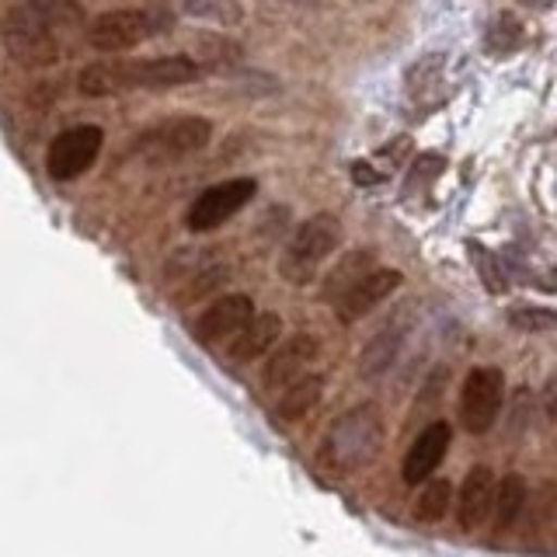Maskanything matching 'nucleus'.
I'll return each instance as SVG.
<instances>
[{
    "label": "nucleus",
    "instance_id": "1",
    "mask_svg": "<svg viewBox=\"0 0 557 557\" xmlns=\"http://www.w3.org/2000/svg\"><path fill=\"white\" fill-rule=\"evenodd\" d=\"M199 77H202V66L178 52V57L91 63L81 70L77 87L87 98H112L122 91H164V87L196 84Z\"/></svg>",
    "mask_w": 557,
    "mask_h": 557
},
{
    "label": "nucleus",
    "instance_id": "2",
    "mask_svg": "<svg viewBox=\"0 0 557 557\" xmlns=\"http://www.w3.org/2000/svg\"><path fill=\"white\" fill-rule=\"evenodd\" d=\"M383 414L376 405H356L342 411L335 422L327 425L324 443H321V463L335 474H356L366 470L383 449Z\"/></svg>",
    "mask_w": 557,
    "mask_h": 557
},
{
    "label": "nucleus",
    "instance_id": "3",
    "mask_svg": "<svg viewBox=\"0 0 557 557\" xmlns=\"http://www.w3.org/2000/svg\"><path fill=\"white\" fill-rule=\"evenodd\" d=\"M342 244V223L331 213H313L293 231L286 240L283 258H278V275L286 278L289 286H307L318 278L321 265L338 251Z\"/></svg>",
    "mask_w": 557,
    "mask_h": 557
},
{
    "label": "nucleus",
    "instance_id": "4",
    "mask_svg": "<svg viewBox=\"0 0 557 557\" xmlns=\"http://www.w3.org/2000/svg\"><path fill=\"white\" fill-rule=\"evenodd\" d=\"M174 28V14L168 8L147 11H104L87 25V42L101 52H126L153 35H168Z\"/></svg>",
    "mask_w": 557,
    "mask_h": 557
},
{
    "label": "nucleus",
    "instance_id": "5",
    "mask_svg": "<svg viewBox=\"0 0 557 557\" xmlns=\"http://www.w3.org/2000/svg\"><path fill=\"white\" fill-rule=\"evenodd\" d=\"M0 35H4L8 52L22 66H52L60 57L57 28H52L49 17L35 4H28V0L8 11Z\"/></svg>",
    "mask_w": 557,
    "mask_h": 557
},
{
    "label": "nucleus",
    "instance_id": "6",
    "mask_svg": "<svg viewBox=\"0 0 557 557\" xmlns=\"http://www.w3.org/2000/svg\"><path fill=\"white\" fill-rule=\"evenodd\" d=\"M213 139V122L206 115H174L136 139V150L150 161H182L199 153Z\"/></svg>",
    "mask_w": 557,
    "mask_h": 557
},
{
    "label": "nucleus",
    "instance_id": "7",
    "mask_svg": "<svg viewBox=\"0 0 557 557\" xmlns=\"http://www.w3.org/2000/svg\"><path fill=\"white\" fill-rule=\"evenodd\" d=\"M255 191H258L255 178H226V182L209 185L206 191H199L196 202L188 206L185 226L191 234H213L255 199Z\"/></svg>",
    "mask_w": 557,
    "mask_h": 557
},
{
    "label": "nucleus",
    "instance_id": "8",
    "mask_svg": "<svg viewBox=\"0 0 557 557\" xmlns=\"http://www.w3.org/2000/svg\"><path fill=\"white\" fill-rule=\"evenodd\" d=\"M502 400H505V376L495 366H474L463 380L460 391V418L463 429L470 435H484L492 432V425L502 414Z\"/></svg>",
    "mask_w": 557,
    "mask_h": 557
},
{
    "label": "nucleus",
    "instance_id": "9",
    "mask_svg": "<svg viewBox=\"0 0 557 557\" xmlns=\"http://www.w3.org/2000/svg\"><path fill=\"white\" fill-rule=\"evenodd\" d=\"M104 147V133L101 126H74L60 133L46 150V171L49 178L57 182H77L81 174L95 168L98 153Z\"/></svg>",
    "mask_w": 557,
    "mask_h": 557
},
{
    "label": "nucleus",
    "instance_id": "10",
    "mask_svg": "<svg viewBox=\"0 0 557 557\" xmlns=\"http://www.w3.org/2000/svg\"><path fill=\"white\" fill-rule=\"evenodd\" d=\"M251 318H255V304L248 293H223L220 300H213L199 313V321L191 324V335L206 348L226 345Z\"/></svg>",
    "mask_w": 557,
    "mask_h": 557
},
{
    "label": "nucleus",
    "instance_id": "11",
    "mask_svg": "<svg viewBox=\"0 0 557 557\" xmlns=\"http://www.w3.org/2000/svg\"><path fill=\"white\" fill-rule=\"evenodd\" d=\"M321 356V342L313 335H296L289 342H278L272 352L265 370H261V387L265 391H283L293 380H300L304 373H310L313 359Z\"/></svg>",
    "mask_w": 557,
    "mask_h": 557
},
{
    "label": "nucleus",
    "instance_id": "12",
    "mask_svg": "<svg viewBox=\"0 0 557 557\" xmlns=\"http://www.w3.org/2000/svg\"><path fill=\"white\" fill-rule=\"evenodd\" d=\"M400 283H405V275L397 269H373V272H366L345 296H338L331 307H335L342 324H356L366 318V313H373L387 296H394L400 289Z\"/></svg>",
    "mask_w": 557,
    "mask_h": 557
},
{
    "label": "nucleus",
    "instance_id": "13",
    "mask_svg": "<svg viewBox=\"0 0 557 557\" xmlns=\"http://www.w3.org/2000/svg\"><path fill=\"white\" fill-rule=\"evenodd\" d=\"M449 443H453L449 422H432L418 432V440L405 453V463H400V478H405V484H425L449 453Z\"/></svg>",
    "mask_w": 557,
    "mask_h": 557
},
{
    "label": "nucleus",
    "instance_id": "14",
    "mask_svg": "<svg viewBox=\"0 0 557 557\" xmlns=\"http://www.w3.org/2000/svg\"><path fill=\"white\" fill-rule=\"evenodd\" d=\"M495 484H498V478L492 474V467H474L463 478L460 492H457V516H460V527L467 533L470 530H481L484 522L492 519Z\"/></svg>",
    "mask_w": 557,
    "mask_h": 557
},
{
    "label": "nucleus",
    "instance_id": "15",
    "mask_svg": "<svg viewBox=\"0 0 557 557\" xmlns=\"http://www.w3.org/2000/svg\"><path fill=\"white\" fill-rule=\"evenodd\" d=\"M278 338H283V318H278L275 310L255 313V318L226 342V356H231V362H251V359L269 356L278 345Z\"/></svg>",
    "mask_w": 557,
    "mask_h": 557
},
{
    "label": "nucleus",
    "instance_id": "16",
    "mask_svg": "<svg viewBox=\"0 0 557 557\" xmlns=\"http://www.w3.org/2000/svg\"><path fill=\"white\" fill-rule=\"evenodd\" d=\"M405 342H408V321L405 318H394L387 327H380L359 352V376L362 380L387 376L391 366L397 362V356L405 352Z\"/></svg>",
    "mask_w": 557,
    "mask_h": 557
},
{
    "label": "nucleus",
    "instance_id": "17",
    "mask_svg": "<svg viewBox=\"0 0 557 557\" xmlns=\"http://www.w3.org/2000/svg\"><path fill=\"white\" fill-rule=\"evenodd\" d=\"M321 397H324V376L321 373H304L300 380H293L289 387L278 391L275 397V418L278 422H304V418L321 405Z\"/></svg>",
    "mask_w": 557,
    "mask_h": 557
},
{
    "label": "nucleus",
    "instance_id": "18",
    "mask_svg": "<svg viewBox=\"0 0 557 557\" xmlns=\"http://www.w3.org/2000/svg\"><path fill=\"white\" fill-rule=\"evenodd\" d=\"M530 502V484L522 481L519 474H505L495 484V502H492V522H495V533H505L516 527V519L522 516Z\"/></svg>",
    "mask_w": 557,
    "mask_h": 557
},
{
    "label": "nucleus",
    "instance_id": "19",
    "mask_svg": "<svg viewBox=\"0 0 557 557\" xmlns=\"http://www.w3.org/2000/svg\"><path fill=\"white\" fill-rule=\"evenodd\" d=\"M376 269V258H373V251H348L335 269H331L327 275H324V286H321V296L327 304H335L338 296H345L348 289H352L359 278L366 275V272H373Z\"/></svg>",
    "mask_w": 557,
    "mask_h": 557
},
{
    "label": "nucleus",
    "instance_id": "20",
    "mask_svg": "<svg viewBox=\"0 0 557 557\" xmlns=\"http://www.w3.org/2000/svg\"><path fill=\"white\" fill-rule=\"evenodd\" d=\"M443 77H446V57H440V52H432V57H422L411 70H408V95L411 101H432L435 95H440L443 87Z\"/></svg>",
    "mask_w": 557,
    "mask_h": 557
},
{
    "label": "nucleus",
    "instance_id": "21",
    "mask_svg": "<svg viewBox=\"0 0 557 557\" xmlns=\"http://www.w3.org/2000/svg\"><path fill=\"white\" fill-rule=\"evenodd\" d=\"M449 505H453V484L425 481V487L418 492V502H414V519L422 522V527H435V522L446 519Z\"/></svg>",
    "mask_w": 557,
    "mask_h": 557
},
{
    "label": "nucleus",
    "instance_id": "22",
    "mask_svg": "<svg viewBox=\"0 0 557 557\" xmlns=\"http://www.w3.org/2000/svg\"><path fill=\"white\" fill-rule=\"evenodd\" d=\"M182 11L188 17H199V22H213V25H240L244 11L237 0H182Z\"/></svg>",
    "mask_w": 557,
    "mask_h": 557
},
{
    "label": "nucleus",
    "instance_id": "23",
    "mask_svg": "<svg viewBox=\"0 0 557 557\" xmlns=\"http://www.w3.org/2000/svg\"><path fill=\"white\" fill-rule=\"evenodd\" d=\"M467 251H470V261H474V269L481 275V283L487 286V293H505V289H509V283H505V272H502V261L492 251L481 248V244H474V240L467 244Z\"/></svg>",
    "mask_w": 557,
    "mask_h": 557
},
{
    "label": "nucleus",
    "instance_id": "24",
    "mask_svg": "<svg viewBox=\"0 0 557 557\" xmlns=\"http://www.w3.org/2000/svg\"><path fill=\"white\" fill-rule=\"evenodd\" d=\"M487 46H492V52H512L522 46V25H519V17L509 14V11H502L492 28H487Z\"/></svg>",
    "mask_w": 557,
    "mask_h": 557
},
{
    "label": "nucleus",
    "instance_id": "25",
    "mask_svg": "<svg viewBox=\"0 0 557 557\" xmlns=\"http://www.w3.org/2000/svg\"><path fill=\"white\" fill-rule=\"evenodd\" d=\"M28 4L39 8L52 28H77L84 22V8L81 0H28Z\"/></svg>",
    "mask_w": 557,
    "mask_h": 557
},
{
    "label": "nucleus",
    "instance_id": "26",
    "mask_svg": "<svg viewBox=\"0 0 557 557\" xmlns=\"http://www.w3.org/2000/svg\"><path fill=\"white\" fill-rule=\"evenodd\" d=\"M509 324L519 331H557V310L547 307H512Z\"/></svg>",
    "mask_w": 557,
    "mask_h": 557
},
{
    "label": "nucleus",
    "instance_id": "27",
    "mask_svg": "<svg viewBox=\"0 0 557 557\" xmlns=\"http://www.w3.org/2000/svg\"><path fill=\"white\" fill-rule=\"evenodd\" d=\"M443 168H446V164H443V157H432V153L418 157L414 168H411V185H418V182H432Z\"/></svg>",
    "mask_w": 557,
    "mask_h": 557
},
{
    "label": "nucleus",
    "instance_id": "28",
    "mask_svg": "<svg viewBox=\"0 0 557 557\" xmlns=\"http://www.w3.org/2000/svg\"><path fill=\"white\" fill-rule=\"evenodd\" d=\"M352 178H356V185H380L383 182V174L380 171H373L370 164H352Z\"/></svg>",
    "mask_w": 557,
    "mask_h": 557
},
{
    "label": "nucleus",
    "instance_id": "29",
    "mask_svg": "<svg viewBox=\"0 0 557 557\" xmlns=\"http://www.w3.org/2000/svg\"><path fill=\"white\" fill-rule=\"evenodd\" d=\"M536 286H540V289H550V293H557V269H547L544 275L536 278Z\"/></svg>",
    "mask_w": 557,
    "mask_h": 557
}]
</instances>
